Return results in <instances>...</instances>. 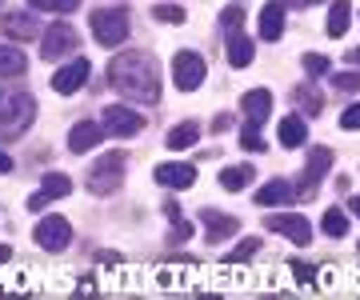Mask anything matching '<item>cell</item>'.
<instances>
[{
	"mask_svg": "<svg viewBox=\"0 0 360 300\" xmlns=\"http://www.w3.org/2000/svg\"><path fill=\"white\" fill-rule=\"evenodd\" d=\"M352 212H356V216H360V196H356V200H352Z\"/></svg>",
	"mask_w": 360,
	"mask_h": 300,
	"instance_id": "40",
	"label": "cell"
},
{
	"mask_svg": "<svg viewBox=\"0 0 360 300\" xmlns=\"http://www.w3.org/2000/svg\"><path fill=\"white\" fill-rule=\"evenodd\" d=\"M240 108H245V120H252V124L269 120V112H272V92H269V89L245 92V96H240Z\"/></svg>",
	"mask_w": 360,
	"mask_h": 300,
	"instance_id": "14",
	"label": "cell"
},
{
	"mask_svg": "<svg viewBox=\"0 0 360 300\" xmlns=\"http://www.w3.org/2000/svg\"><path fill=\"white\" fill-rule=\"evenodd\" d=\"M296 100H300V105L309 108V112H316V108H321V100H316V96H312V92H304V89L296 92Z\"/></svg>",
	"mask_w": 360,
	"mask_h": 300,
	"instance_id": "36",
	"label": "cell"
},
{
	"mask_svg": "<svg viewBox=\"0 0 360 300\" xmlns=\"http://www.w3.org/2000/svg\"><path fill=\"white\" fill-rule=\"evenodd\" d=\"M196 136H200V124L188 120V124H176V129L168 132V148H193Z\"/></svg>",
	"mask_w": 360,
	"mask_h": 300,
	"instance_id": "24",
	"label": "cell"
},
{
	"mask_svg": "<svg viewBox=\"0 0 360 300\" xmlns=\"http://www.w3.org/2000/svg\"><path fill=\"white\" fill-rule=\"evenodd\" d=\"M4 32H8V37H16V40L40 37V28L32 25V16H25V13H13V16H8V20H4Z\"/></svg>",
	"mask_w": 360,
	"mask_h": 300,
	"instance_id": "23",
	"label": "cell"
},
{
	"mask_svg": "<svg viewBox=\"0 0 360 300\" xmlns=\"http://www.w3.org/2000/svg\"><path fill=\"white\" fill-rule=\"evenodd\" d=\"M32 8H40V13H77L80 0H28Z\"/></svg>",
	"mask_w": 360,
	"mask_h": 300,
	"instance_id": "27",
	"label": "cell"
},
{
	"mask_svg": "<svg viewBox=\"0 0 360 300\" xmlns=\"http://www.w3.org/2000/svg\"><path fill=\"white\" fill-rule=\"evenodd\" d=\"M28 68L25 53H16L13 44H0V77H20Z\"/></svg>",
	"mask_w": 360,
	"mask_h": 300,
	"instance_id": "21",
	"label": "cell"
},
{
	"mask_svg": "<svg viewBox=\"0 0 360 300\" xmlns=\"http://www.w3.org/2000/svg\"><path fill=\"white\" fill-rule=\"evenodd\" d=\"M153 16L165 20V25H184V8H180V4H156Z\"/></svg>",
	"mask_w": 360,
	"mask_h": 300,
	"instance_id": "28",
	"label": "cell"
},
{
	"mask_svg": "<svg viewBox=\"0 0 360 300\" xmlns=\"http://www.w3.org/2000/svg\"><path fill=\"white\" fill-rule=\"evenodd\" d=\"M312 273H316L312 264H292V276L300 280V285H309V280H312Z\"/></svg>",
	"mask_w": 360,
	"mask_h": 300,
	"instance_id": "35",
	"label": "cell"
},
{
	"mask_svg": "<svg viewBox=\"0 0 360 300\" xmlns=\"http://www.w3.org/2000/svg\"><path fill=\"white\" fill-rule=\"evenodd\" d=\"M292 184H284V181H269L264 188H257V204H292Z\"/></svg>",
	"mask_w": 360,
	"mask_h": 300,
	"instance_id": "19",
	"label": "cell"
},
{
	"mask_svg": "<svg viewBox=\"0 0 360 300\" xmlns=\"http://www.w3.org/2000/svg\"><path fill=\"white\" fill-rule=\"evenodd\" d=\"M276 136H281L284 148H300V144L309 141V124H304L300 117H284L281 129H276Z\"/></svg>",
	"mask_w": 360,
	"mask_h": 300,
	"instance_id": "18",
	"label": "cell"
},
{
	"mask_svg": "<svg viewBox=\"0 0 360 300\" xmlns=\"http://www.w3.org/2000/svg\"><path fill=\"white\" fill-rule=\"evenodd\" d=\"M8 256H13V252H8V248H0V264L8 261Z\"/></svg>",
	"mask_w": 360,
	"mask_h": 300,
	"instance_id": "39",
	"label": "cell"
},
{
	"mask_svg": "<svg viewBox=\"0 0 360 300\" xmlns=\"http://www.w3.org/2000/svg\"><path fill=\"white\" fill-rule=\"evenodd\" d=\"M304 72H309V77H324V72H328V56L309 53V56H304Z\"/></svg>",
	"mask_w": 360,
	"mask_h": 300,
	"instance_id": "30",
	"label": "cell"
},
{
	"mask_svg": "<svg viewBox=\"0 0 360 300\" xmlns=\"http://www.w3.org/2000/svg\"><path fill=\"white\" fill-rule=\"evenodd\" d=\"M333 89L336 92H360V72H336Z\"/></svg>",
	"mask_w": 360,
	"mask_h": 300,
	"instance_id": "29",
	"label": "cell"
},
{
	"mask_svg": "<svg viewBox=\"0 0 360 300\" xmlns=\"http://www.w3.org/2000/svg\"><path fill=\"white\" fill-rule=\"evenodd\" d=\"M37 117V100L28 92H4L0 89V136H16L25 132Z\"/></svg>",
	"mask_w": 360,
	"mask_h": 300,
	"instance_id": "2",
	"label": "cell"
},
{
	"mask_svg": "<svg viewBox=\"0 0 360 300\" xmlns=\"http://www.w3.org/2000/svg\"><path fill=\"white\" fill-rule=\"evenodd\" d=\"M104 136V129L96 124V120H80V124H72V132H68V148L72 152H89V148H96Z\"/></svg>",
	"mask_w": 360,
	"mask_h": 300,
	"instance_id": "13",
	"label": "cell"
},
{
	"mask_svg": "<svg viewBox=\"0 0 360 300\" xmlns=\"http://www.w3.org/2000/svg\"><path fill=\"white\" fill-rule=\"evenodd\" d=\"M37 244L49 248V252L68 248L72 244V224H68L65 216H44V221L37 224Z\"/></svg>",
	"mask_w": 360,
	"mask_h": 300,
	"instance_id": "8",
	"label": "cell"
},
{
	"mask_svg": "<svg viewBox=\"0 0 360 300\" xmlns=\"http://www.w3.org/2000/svg\"><path fill=\"white\" fill-rule=\"evenodd\" d=\"M4 172H13V157H8V152L0 148V176H4Z\"/></svg>",
	"mask_w": 360,
	"mask_h": 300,
	"instance_id": "37",
	"label": "cell"
},
{
	"mask_svg": "<svg viewBox=\"0 0 360 300\" xmlns=\"http://www.w3.org/2000/svg\"><path fill=\"white\" fill-rule=\"evenodd\" d=\"M321 228L328 236H345L348 233V216H345V212H336V209H328V212H324V221H321Z\"/></svg>",
	"mask_w": 360,
	"mask_h": 300,
	"instance_id": "26",
	"label": "cell"
},
{
	"mask_svg": "<svg viewBox=\"0 0 360 300\" xmlns=\"http://www.w3.org/2000/svg\"><path fill=\"white\" fill-rule=\"evenodd\" d=\"M257 248H260V240H257V236H248V240H240V248H236V252H229V261H248Z\"/></svg>",
	"mask_w": 360,
	"mask_h": 300,
	"instance_id": "32",
	"label": "cell"
},
{
	"mask_svg": "<svg viewBox=\"0 0 360 300\" xmlns=\"http://www.w3.org/2000/svg\"><path fill=\"white\" fill-rule=\"evenodd\" d=\"M120 181H124V157L120 152H112V157H104L96 169L89 172V188L96 196H104V193H116L120 188Z\"/></svg>",
	"mask_w": 360,
	"mask_h": 300,
	"instance_id": "7",
	"label": "cell"
},
{
	"mask_svg": "<svg viewBox=\"0 0 360 300\" xmlns=\"http://www.w3.org/2000/svg\"><path fill=\"white\" fill-rule=\"evenodd\" d=\"M229 65L232 68H248L252 65V40L240 28H229Z\"/></svg>",
	"mask_w": 360,
	"mask_h": 300,
	"instance_id": "17",
	"label": "cell"
},
{
	"mask_svg": "<svg viewBox=\"0 0 360 300\" xmlns=\"http://www.w3.org/2000/svg\"><path fill=\"white\" fill-rule=\"evenodd\" d=\"M205 56H196L193 48H184V53L172 56V84H176L180 92H193L205 84Z\"/></svg>",
	"mask_w": 360,
	"mask_h": 300,
	"instance_id": "5",
	"label": "cell"
},
{
	"mask_svg": "<svg viewBox=\"0 0 360 300\" xmlns=\"http://www.w3.org/2000/svg\"><path fill=\"white\" fill-rule=\"evenodd\" d=\"M352 25V4L348 0H333V8H328V37L340 40Z\"/></svg>",
	"mask_w": 360,
	"mask_h": 300,
	"instance_id": "20",
	"label": "cell"
},
{
	"mask_svg": "<svg viewBox=\"0 0 360 300\" xmlns=\"http://www.w3.org/2000/svg\"><path fill=\"white\" fill-rule=\"evenodd\" d=\"M44 204H49V196H44V193H37L32 200H28V209H32V212H37V209H44Z\"/></svg>",
	"mask_w": 360,
	"mask_h": 300,
	"instance_id": "38",
	"label": "cell"
},
{
	"mask_svg": "<svg viewBox=\"0 0 360 300\" xmlns=\"http://www.w3.org/2000/svg\"><path fill=\"white\" fill-rule=\"evenodd\" d=\"M108 80H112V89L124 92L129 100H141V105H156V100H160V72H156V60L148 53L112 56Z\"/></svg>",
	"mask_w": 360,
	"mask_h": 300,
	"instance_id": "1",
	"label": "cell"
},
{
	"mask_svg": "<svg viewBox=\"0 0 360 300\" xmlns=\"http://www.w3.org/2000/svg\"><path fill=\"white\" fill-rule=\"evenodd\" d=\"M89 60H84V56H72V60H68L65 68H60V72H56V77H52V89L60 92V96H72V92H80L84 89V80H89Z\"/></svg>",
	"mask_w": 360,
	"mask_h": 300,
	"instance_id": "10",
	"label": "cell"
},
{
	"mask_svg": "<svg viewBox=\"0 0 360 300\" xmlns=\"http://www.w3.org/2000/svg\"><path fill=\"white\" fill-rule=\"evenodd\" d=\"M132 32V16L124 8H96L92 13V37L101 40L104 48H116V44H124Z\"/></svg>",
	"mask_w": 360,
	"mask_h": 300,
	"instance_id": "3",
	"label": "cell"
},
{
	"mask_svg": "<svg viewBox=\"0 0 360 300\" xmlns=\"http://www.w3.org/2000/svg\"><path fill=\"white\" fill-rule=\"evenodd\" d=\"M101 129L108 132V136H136V132L144 129V117L129 105H108L101 112Z\"/></svg>",
	"mask_w": 360,
	"mask_h": 300,
	"instance_id": "6",
	"label": "cell"
},
{
	"mask_svg": "<svg viewBox=\"0 0 360 300\" xmlns=\"http://www.w3.org/2000/svg\"><path fill=\"white\" fill-rule=\"evenodd\" d=\"M257 172L248 169V164H236V169H224L220 172V188H229V193H240V188H248V181H252Z\"/></svg>",
	"mask_w": 360,
	"mask_h": 300,
	"instance_id": "22",
	"label": "cell"
},
{
	"mask_svg": "<svg viewBox=\"0 0 360 300\" xmlns=\"http://www.w3.org/2000/svg\"><path fill=\"white\" fill-rule=\"evenodd\" d=\"M240 20H245L240 8H224V13H220V25H224V28H240Z\"/></svg>",
	"mask_w": 360,
	"mask_h": 300,
	"instance_id": "34",
	"label": "cell"
},
{
	"mask_svg": "<svg viewBox=\"0 0 360 300\" xmlns=\"http://www.w3.org/2000/svg\"><path fill=\"white\" fill-rule=\"evenodd\" d=\"M333 169V148H312L309 152V164H304V193L300 196H312L316 193V184H321V176Z\"/></svg>",
	"mask_w": 360,
	"mask_h": 300,
	"instance_id": "12",
	"label": "cell"
},
{
	"mask_svg": "<svg viewBox=\"0 0 360 300\" xmlns=\"http://www.w3.org/2000/svg\"><path fill=\"white\" fill-rule=\"evenodd\" d=\"M281 32H284V4L281 0H269V4L260 8V37L281 40Z\"/></svg>",
	"mask_w": 360,
	"mask_h": 300,
	"instance_id": "15",
	"label": "cell"
},
{
	"mask_svg": "<svg viewBox=\"0 0 360 300\" xmlns=\"http://www.w3.org/2000/svg\"><path fill=\"white\" fill-rule=\"evenodd\" d=\"M200 224L208 228V240H212V244L236 233V221H232V216H224V212H217V209H200Z\"/></svg>",
	"mask_w": 360,
	"mask_h": 300,
	"instance_id": "16",
	"label": "cell"
},
{
	"mask_svg": "<svg viewBox=\"0 0 360 300\" xmlns=\"http://www.w3.org/2000/svg\"><path fill=\"white\" fill-rule=\"evenodd\" d=\"M40 193L49 196V200H60V196L72 193V181H68L65 172H49V176H44V184H40Z\"/></svg>",
	"mask_w": 360,
	"mask_h": 300,
	"instance_id": "25",
	"label": "cell"
},
{
	"mask_svg": "<svg viewBox=\"0 0 360 300\" xmlns=\"http://www.w3.org/2000/svg\"><path fill=\"white\" fill-rule=\"evenodd\" d=\"M340 129H348V132H356V129H360V105H348V108H345V117H340Z\"/></svg>",
	"mask_w": 360,
	"mask_h": 300,
	"instance_id": "33",
	"label": "cell"
},
{
	"mask_svg": "<svg viewBox=\"0 0 360 300\" xmlns=\"http://www.w3.org/2000/svg\"><path fill=\"white\" fill-rule=\"evenodd\" d=\"M240 144H245V148H252V152H260V148H264V141H260V132H257V124H252V120L240 129Z\"/></svg>",
	"mask_w": 360,
	"mask_h": 300,
	"instance_id": "31",
	"label": "cell"
},
{
	"mask_svg": "<svg viewBox=\"0 0 360 300\" xmlns=\"http://www.w3.org/2000/svg\"><path fill=\"white\" fill-rule=\"evenodd\" d=\"M68 53H80V37L68 20H56V25H49L44 37H40V56H44V60H60V56H68Z\"/></svg>",
	"mask_w": 360,
	"mask_h": 300,
	"instance_id": "4",
	"label": "cell"
},
{
	"mask_svg": "<svg viewBox=\"0 0 360 300\" xmlns=\"http://www.w3.org/2000/svg\"><path fill=\"white\" fill-rule=\"evenodd\" d=\"M269 233H281V236H288L292 244H309L312 240V224L300 216V212H276V216H269Z\"/></svg>",
	"mask_w": 360,
	"mask_h": 300,
	"instance_id": "9",
	"label": "cell"
},
{
	"mask_svg": "<svg viewBox=\"0 0 360 300\" xmlns=\"http://www.w3.org/2000/svg\"><path fill=\"white\" fill-rule=\"evenodd\" d=\"M348 56H352V60H356V65H360V48H356V53H348Z\"/></svg>",
	"mask_w": 360,
	"mask_h": 300,
	"instance_id": "41",
	"label": "cell"
},
{
	"mask_svg": "<svg viewBox=\"0 0 360 300\" xmlns=\"http://www.w3.org/2000/svg\"><path fill=\"white\" fill-rule=\"evenodd\" d=\"M300 4H312V0H300Z\"/></svg>",
	"mask_w": 360,
	"mask_h": 300,
	"instance_id": "42",
	"label": "cell"
},
{
	"mask_svg": "<svg viewBox=\"0 0 360 300\" xmlns=\"http://www.w3.org/2000/svg\"><path fill=\"white\" fill-rule=\"evenodd\" d=\"M153 176H156V184H165V188H176V193H184V188H193L196 169H193V164H180V160H168V164H160Z\"/></svg>",
	"mask_w": 360,
	"mask_h": 300,
	"instance_id": "11",
	"label": "cell"
}]
</instances>
